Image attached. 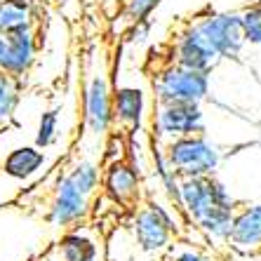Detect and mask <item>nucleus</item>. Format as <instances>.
Returning <instances> with one entry per match:
<instances>
[{"label":"nucleus","mask_w":261,"mask_h":261,"mask_svg":"<svg viewBox=\"0 0 261 261\" xmlns=\"http://www.w3.org/2000/svg\"><path fill=\"white\" fill-rule=\"evenodd\" d=\"M240 26L245 45H261V3L240 10Z\"/></svg>","instance_id":"a211bd4d"},{"label":"nucleus","mask_w":261,"mask_h":261,"mask_svg":"<svg viewBox=\"0 0 261 261\" xmlns=\"http://www.w3.org/2000/svg\"><path fill=\"white\" fill-rule=\"evenodd\" d=\"M85 125L94 137H103L113 127V92L103 73H94L85 87Z\"/></svg>","instance_id":"0eeeda50"},{"label":"nucleus","mask_w":261,"mask_h":261,"mask_svg":"<svg viewBox=\"0 0 261 261\" xmlns=\"http://www.w3.org/2000/svg\"><path fill=\"white\" fill-rule=\"evenodd\" d=\"M5 55H7V38L0 33V66H3V61H5Z\"/></svg>","instance_id":"4be33fe9"},{"label":"nucleus","mask_w":261,"mask_h":261,"mask_svg":"<svg viewBox=\"0 0 261 261\" xmlns=\"http://www.w3.org/2000/svg\"><path fill=\"white\" fill-rule=\"evenodd\" d=\"M153 125H155V137L163 141L202 134L205 132V111L200 103H158Z\"/></svg>","instance_id":"423d86ee"},{"label":"nucleus","mask_w":261,"mask_h":261,"mask_svg":"<svg viewBox=\"0 0 261 261\" xmlns=\"http://www.w3.org/2000/svg\"><path fill=\"white\" fill-rule=\"evenodd\" d=\"M57 252L59 261H90L99 256V245L83 231H66L57 245Z\"/></svg>","instance_id":"4468645a"},{"label":"nucleus","mask_w":261,"mask_h":261,"mask_svg":"<svg viewBox=\"0 0 261 261\" xmlns=\"http://www.w3.org/2000/svg\"><path fill=\"white\" fill-rule=\"evenodd\" d=\"M45 163H47V158H45L43 148H38V146H14L0 163V172L10 176V179H14V181H29L36 174H40Z\"/></svg>","instance_id":"f8f14e48"},{"label":"nucleus","mask_w":261,"mask_h":261,"mask_svg":"<svg viewBox=\"0 0 261 261\" xmlns=\"http://www.w3.org/2000/svg\"><path fill=\"white\" fill-rule=\"evenodd\" d=\"M101 189L116 205L134 207L141 198L139 170L127 158L111 160L101 172Z\"/></svg>","instance_id":"6e6552de"},{"label":"nucleus","mask_w":261,"mask_h":261,"mask_svg":"<svg viewBox=\"0 0 261 261\" xmlns=\"http://www.w3.org/2000/svg\"><path fill=\"white\" fill-rule=\"evenodd\" d=\"M125 151H127V146H125V139H122L120 134H109V144H106V155L103 158L109 160H120L125 158Z\"/></svg>","instance_id":"aec40b11"},{"label":"nucleus","mask_w":261,"mask_h":261,"mask_svg":"<svg viewBox=\"0 0 261 261\" xmlns=\"http://www.w3.org/2000/svg\"><path fill=\"white\" fill-rule=\"evenodd\" d=\"M21 101V80L0 71V125L12 122Z\"/></svg>","instance_id":"dca6fc26"},{"label":"nucleus","mask_w":261,"mask_h":261,"mask_svg":"<svg viewBox=\"0 0 261 261\" xmlns=\"http://www.w3.org/2000/svg\"><path fill=\"white\" fill-rule=\"evenodd\" d=\"M254 254H256V261H261V247H259V249H256Z\"/></svg>","instance_id":"5701e85b"},{"label":"nucleus","mask_w":261,"mask_h":261,"mask_svg":"<svg viewBox=\"0 0 261 261\" xmlns=\"http://www.w3.org/2000/svg\"><path fill=\"white\" fill-rule=\"evenodd\" d=\"M33 3L31 0H0V33H12L21 29H33Z\"/></svg>","instance_id":"2eb2a0df"},{"label":"nucleus","mask_w":261,"mask_h":261,"mask_svg":"<svg viewBox=\"0 0 261 261\" xmlns=\"http://www.w3.org/2000/svg\"><path fill=\"white\" fill-rule=\"evenodd\" d=\"M59 137V111L57 109H47L40 113L38 120V129H36V144L38 148H49Z\"/></svg>","instance_id":"f3484780"},{"label":"nucleus","mask_w":261,"mask_h":261,"mask_svg":"<svg viewBox=\"0 0 261 261\" xmlns=\"http://www.w3.org/2000/svg\"><path fill=\"white\" fill-rule=\"evenodd\" d=\"M179 231L174 214L163 207L160 202H148V205L139 207L132 221V233L134 240L139 245L141 252L146 254H160L170 247L172 236Z\"/></svg>","instance_id":"20e7f679"},{"label":"nucleus","mask_w":261,"mask_h":261,"mask_svg":"<svg viewBox=\"0 0 261 261\" xmlns=\"http://www.w3.org/2000/svg\"><path fill=\"white\" fill-rule=\"evenodd\" d=\"M146 94L139 87H116L113 90V122L127 132H137L144 122Z\"/></svg>","instance_id":"ddd939ff"},{"label":"nucleus","mask_w":261,"mask_h":261,"mask_svg":"<svg viewBox=\"0 0 261 261\" xmlns=\"http://www.w3.org/2000/svg\"><path fill=\"white\" fill-rule=\"evenodd\" d=\"M228 243L245 254H254L261 247V202L247 205L240 212L233 214Z\"/></svg>","instance_id":"9b49d317"},{"label":"nucleus","mask_w":261,"mask_h":261,"mask_svg":"<svg viewBox=\"0 0 261 261\" xmlns=\"http://www.w3.org/2000/svg\"><path fill=\"white\" fill-rule=\"evenodd\" d=\"M90 261H99V256H97V259H90Z\"/></svg>","instance_id":"b1692460"},{"label":"nucleus","mask_w":261,"mask_h":261,"mask_svg":"<svg viewBox=\"0 0 261 261\" xmlns=\"http://www.w3.org/2000/svg\"><path fill=\"white\" fill-rule=\"evenodd\" d=\"M172 55H174V64H179L184 68H193V71H202V73H212V68L221 61L193 24L186 26L179 33Z\"/></svg>","instance_id":"1a4fd4ad"},{"label":"nucleus","mask_w":261,"mask_h":261,"mask_svg":"<svg viewBox=\"0 0 261 261\" xmlns=\"http://www.w3.org/2000/svg\"><path fill=\"white\" fill-rule=\"evenodd\" d=\"M153 92L158 103H202L210 94V73L170 64L155 75Z\"/></svg>","instance_id":"7ed1b4c3"},{"label":"nucleus","mask_w":261,"mask_h":261,"mask_svg":"<svg viewBox=\"0 0 261 261\" xmlns=\"http://www.w3.org/2000/svg\"><path fill=\"white\" fill-rule=\"evenodd\" d=\"M101 186V170L94 160H78L55 184L47 221L55 228H71L90 214L92 198Z\"/></svg>","instance_id":"f257e3e1"},{"label":"nucleus","mask_w":261,"mask_h":261,"mask_svg":"<svg viewBox=\"0 0 261 261\" xmlns=\"http://www.w3.org/2000/svg\"><path fill=\"white\" fill-rule=\"evenodd\" d=\"M170 261H210L202 252H198V249L193 247H181V249H176L174 254H172Z\"/></svg>","instance_id":"412c9836"},{"label":"nucleus","mask_w":261,"mask_h":261,"mask_svg":"<svg viewBox=\"0 0 261 261\" xmlns=\"http://www.w3.org/2000/svg\"><path fill=\"white\" fill-rule=\"evenodd\" d=\"M7 38V55L0 71H5L7 75L21 80L26 78L36 64L38 57V40H36V26L33 29H21L5 33Z\"/></svg>","instance_id":"9d476101"},{"label":"nucleus","mask_w":261,"mask_h":261,"mask_svg":"<svg viewBox=\"0 0 261 261\" xmlns=\"http://www.w3.org/2000/svg\"><path fill=\"white\" fill-rule=\"evenodd\" d=\"M160 3H163V0H127L125 12H127L132 24H139V21H146V19L151 17V12Z\"/></svg>","instance_id":"6ab92c4d"},{"label":"nucleus","mask_w":261,"mask_h":261,"mask_svg":"<svg viewBox=\"0 0 261 261\" xmlns=\"http://www.w3.org/2000/svg\"><path fill=\"white\" fill-rule=\"evenodd\" d=\"M165 160L181 176H212L221 165V148L205 134L179 137L165 144Z\"/></svg>","instance_id":"f03ea898"},{"label":"nucleus","mask_w":261,"mask_h":261,"mask_svg":"<svg viewBox=\"0 0 261 261\" xmlns=\"http://www.w3.org/2000/svg\"><path fill=\"white\" fill-rule=\"evenodd\" d=\"M210 47L217 52L219 59H238L245 47L240 12H210L193 21Z\"/></svg>","instance_id":"39448f33"}]
</instances>
